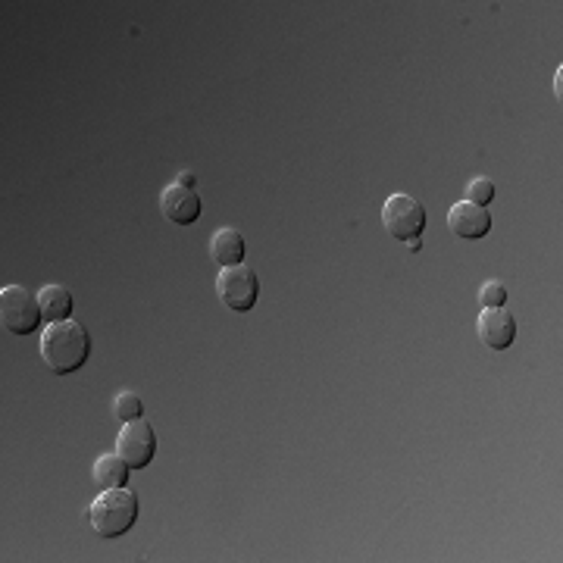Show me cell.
Listing matches in <instances>:
<instances>
[{
  "label": "cell",
  "mask_w": 563,
  "mask_h": 563,
  "mask_svg": "<svg viewBox=\"0 0 563 563\" xmlns=\"http://www.w3.org/2000/svg\"><path fill=\"white\" fill-rule=\"evenodd\" d=\"M560 79H563V69H557V76H554V94H557V101H560Z\"/></svg>",
  "instance_id": "ac0fdd59"
},
{
  "label": "cell",
  "mask_w": 563,
  "mask_h": 563,
  "mask_svg": "<svg viewBox=\"0 0 563 563\" xmlns=\"http://www.w3.org/2000/svg\"><path fill=\"white\" fill-rule=\"evenodd\" d=\"M113 413L119 423H132V420H141L144 416V404L135 391H119L116 401H113Z\"/></svg>",
  "instance_id": "4fadbf2b"
},
{
  "label": "cell",
  "mask_w": 563,
  "mask_h": 563,
  "mask_svg": "<svg viewBox=\"0 0 563 563\" xmlns=\"http://www.w3.org/2000/svg\"><path fill=\"white\" fill-rule=\"evenodd\" d=\"M41 360L47 363V370L57 376H69L82 370L91 357V335L82 323L66 320V323H51L41 332L38 341Z\"/></svg>",
  "instance_id": "6da1fadb"
},
{
  "label": "cell",
  "mask_w": 563,
  "mask_h": 563,
  "mask_svg": "<svg viewBox=\"0 0 563 563\" xmlns=\"http://www.w3.org/2000/svg\"><path fill=\"white\" fill-rule=\"evenodd\" d=\"M129 463L122 460L119 454H101L94 460V470H91V479H94V485L101 488H122L129 482Z\"/></svg>",
  "instance_id": "7c38bea8"
},
{
  "label": "cell",
  "mask_w": 563,
  "mask_h": 563,
  "mask_svg": "<svg viewBox=\"0 0 563 563\" xmlns=\"http://www.w3.org/2000/svg\"><path fill=\"white\" fill-rule=\"evenodd\" d=\"M116 454L129 463L132 470H144L151 467V460L157 457V432L154 426L144 420H132L122 423L119 435H116Z\"/></svg>",
  "instance_id": "8992f818"
},
{
  "label": "cell",
  "mask_w": 563,
  "mask_h": 563,
  "mask_svg": "<svg viewBox=\"0 0 563 563\" xmlns=\"http://www.w3.org/2000/svg\"><path fill=\"white\" fill-rule=\"evenodd\" d=\"M407 251H410V254H420V251H423V241H420V238L407 241Z\"/></svg>",
  "instance_id": "e0dca14e"
},
{
  "label": "cell",
  "mask_w": 563,
  "mask_h": 563,
  "mask_svg": "<svg viewBox=\"0 0 563 563\" xmlns=\"http://www.w3.org/2000/svg\"><path fill=\"white\" fill-rule=\"evenodd\" d=\"M160 210H163V216L169 219V223L191 226V223H198V219H201L204 207H201L198 191L182 188V185H166L163 194H160Z\"/></svg>",
  "instance_id": "9c48e42d"
},
{
  "label": "cell",
  "mask_w": 563,
  "mask_h": 563,
  "mask_svg": "<svg viewBox=\"0 0 563 563\" xmlns=\"http://www.w3.org/2000/svg\"><path fill=\"white\" fill-rule=\"evenodd\" d=\"M138 520V495L132 488H104L88 507V523L101 538L126 535Z\"/></svg>",
  "instance_id": "7a4b0ae2"
},
{
  "label": "cell",
  "mask_w": 563,
  "mask_h": 563,
  "mask_svg": "<svg viewBox=\"0 0 563 563\" xmlns=\"http://www.w3.org/2000/svg\"><path fill=\"white\" fill-rule=\"evenodd\" d=\"M382 226L391 238L413 241L426 229V207L410 194H391L382 207Z\"/></svg>",
  "instance_id": "5b68a950"
},
{
  "label": "cell",
  "mask_w": 563,
  "mask_h": 563,
  "mask_svg": "<svg viewBox=\"0 0 563 563\" xmlns=\"http://www.w3.org/2000/svg\"><path fill=\"white\" fill-rule=\"evenodd\" d=\"M479 338L485 341L492 351H507L513 341H517V320L507 307H488L479 313L476 320Z\"/></svg>",
  "instance_id": "52a82bcc"
},
{
  "label": "cell",
  "mask_w": 563,
  "mask_h": 563,
  "mask_svg": "<svg viewBox=\"0 0 563 563\" xmlns=\"http://www.w3.org/2000/svg\"><path fill=\"white\" fill-rule=\"evenodd\" d=\"M41 304L38 295L26 291L22 285H7L0 291V323L13 335H32L41 326Z\"/></svg>",
  "instance_id": "277c9868"
},
{
  "label": "cell",
  "mask_w": 563,
  "mask_h": 563,
  "mask_svg": "<svg viewBox=\"0 0 563 563\" xmlns=\"http://www.w3.org/2000/svg\"><path fill=\"white\" fill-rule=\"evenodd\" d=\"M479 304H482L485 310H488V307H504V304H507V288H504V282H498V279L485 282L482 291H479Z\"/></svg>",
  "instance_id": "9a60e30c"
},
{
  "label": "cell",
  "mask_w": 563,
  "mask_h": 563,
  "mask_svg": "<svg viewBox=\"0 0 563 563\" xmlns=\"http://www.w3.org/2000/svg\"><path fill=\"white\" fill-rule=\"evenodd\" d=\"M216 295L223 301V307L235 310V313H248L257 307L260 298V279L251 266H223L216 276Z\"/></svg>",
  "instance_id": "3957f363"
},
{
  "label": "cell",
  "mask_w": 563,
  "mask_h": 563,
  "mask_svg": "<svg viewBox=\"0 0 563 563\" xmlns=\"http://www.w3.org/2000/svg\"><path fill=\"white\" fill-rule=\"evenodd\" d=\"M495 198V182L485 179V176H476L470 185H467V201L470 204H479V207H488Z\"/></svg>",
  "instance_id": "5bb4252c"
},
{
  "label": "cell",
  "mask_w": 563,
  "mask_h": 563,
  "mask_svg": "<svg viewBox=\"0 0 563 563\" xmlns=\"http://www.w3.org/2000/svg\"><path fill=\"white\" fill-rule=\"evenodd\" d=\"M210 257L219 263V266H238L244 260V238L238 229H216L213 238H210Z\"/></svg>",
  "instance_id": "8fae6325"
},
{
  "label": "cell",
  "mask_w": 563,
  "mask_h": 563,
  "mask_svg": "<svg viewBox=\"0 0 563 563\" xmlns=\"http://www.w3.org/2000/svg\"><path fill=\"white\" fill-rule=\"evenodd\" d=\"M448 229L463 241H479L492 232V213H488V207L460 201L448 210Z\"/></svg>",
  "instance_id": "ba28073f"
},
{
  "label": "cell",
  "mask_w": 563,
  "mask_h": 563,
  "mask_svg": "<svg viewBox=\"0 0 563 563\" xmlns=\"http://www.w3.org/2000/svg\"><path fill=\"white\" fill-rule=\"evenodd\" d=\"M176 185H182V188H191V191H194V185H198V179H194V173H179Z\"/></svg>",
  "instance_id": "2e32d148"
},
{
  "label": "cell",
  "mask_w": 563,
  "mask_h": 563,
  "mask_svg": "<svg viewBox=\"0 0 563 563\" xmlns=\"http://www.w3.org/2000/svg\"><path fill=\"white\" fill-rule=\"evenodd\" d=\"M38 304H41V316L44 323H66L72 316V307H76V301H72V291L66 285H44L38 291Z\"/></svg>",
  "instance_id": "30bf717a"
}]
</instances>
